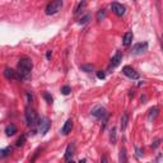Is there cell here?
Wrapping results in <instances>:
<instances>
[{
    "label": "cell",
    "instance_id": "9",
    "mask_svg": "<svg viewBox=\"0 0 163 163\" xmlns=\"http://www.w3.org/2000/svg\"><path fill=\"white\" fill-rule=\"evenodd\" d=\"M122 73H124V75H126L127 78H130V79H139V74H138L136 72H135L134 69H133L131 66H129V65H126V66H124V69H122Z\"/></svg>",
    "mask_w": 163,
    "mask_h": 163
},
{
    "label": "cell",
    "instance_id": "7",
    "mask_svg": "<svg viewBox=\"0 0 163 163\" xmlns=\"http://www.w3.org/2000/svg\"><path fill=\"white\" fill-rule=\"evenodd\" d=\"M4 75H5L7 79H17V80L23 79L19 73L15 72V70H13V69H10V68H5L4 69Z\"/></svg>",
    "mask_w": 163,
    "mask_h": 163
},
{
    "label": "cell",
    "instance_id": "16",
    "mask_svg": "<svg viewBox=\"0 0 163 163\" xmlns=\"http://www.w3.org/2000/svg\"><path fill=\"white\" fill-rule=\"evenodd\" d=\"M119 158H120V163H127V156H126V148L122 146L120 149V154H119Z\"/></svg>",
    "mask_w": 163,
    "mask_h": 163
},
{
    "label": "cell",
    "instance_id": "26",
    "mask_svg": "<svg viewBox=\"0 0 163 163\" xmlns=\"http://www.w3.org/2000/svg\"><path fill=\"white\" fill-rule=\"evenodd\" d=\"M43 98H45V99H46V101H47L48 103H51V102H52V97H51L50 94L47 93V92H45V93H43Z\"/></svg>",
    "mask_w": 163,
    "mask_h": 163
},
{
    "label": "cell",
    "instance_id": "14",
    "mask_svg": "<svg viewBox=\"0 0 163 163\" xmlns=\"http://www.w3.org/2000/svg\"><path fill=\"white\" fill-rule=\"evenodd\" d=\"M15 133H17V126H15L14 124H9L7 127H5V134H7L8 136H12V135H14Z\"/></svg>",
    "mask_w": 163,
    "mask_h": 163
},
{
    "label": "cell",
    "instance_id": "5",
    "mask_svg": "<svg viewBox=\"0 0 163 163\" xmlns=\"http://www.w3.org/2000/svg\"><path fill=\"white\" fill-rule=\"evenodd\" d=\"M50 126H51V122H50V120H48L47 117H42L40 120V122H38V130H40V133L42 135H45L46 133L48 131Z\"/></svg>",
    "mask_w": 163,
    "mask_h": 163
},
{
    "label": "cell",
    "instance_id": "34",
    "mask_svg": "<svg viewBox=\"0 0 163 163\" xmlns=\"http://www.w3.org/2000/svg\"><path fill=\"white\" fill-rule=\"evenodd\" d=\"M79 163H85V159H82V161H80Z\"/></svg>",
    "mask_w": 163,
    "mask_h": 163
},
{
    "label": "cell",
    "instance_id": "33",
    "mask_svg": "<svg viewBox=\"0 0 163 163\" xmlns=\"http://www.w3.org/2000/svg\"><path fill=\"white\" fill-rule=\"evenodd\" d=\"M161 46H162V50H163V36L161 37Z\"/></svg>",
    "mask_w": 163,
    "mask_h": 163
},
{
    "label": "cell",
    "instance_id": "31",
    "mask_svg": "<svg viewBox=\"0 0 163 163\" xmlns=\"http://www.w3.org/2000/svg\"><path fill=\"white\" fill-rule=\"evenodd\" d=\"M159 142H161V140H157V142H154V144H153V148H157V146H158L159 145Z\"/></svg>",
    "mask_w": 163,
    "mask_h": 163
},
{
    "label": "cell",
    "instance_id": "6",
    "mask_svg": "<svg viewBox=\"0 0 163 163\" xmlns=\"http://www.w3.org/2000/svg\"><path fill=\"white\" fill-rule=\"evenodd\" d=\"M146 50H148V43L140 42V43H136V45L133 46L131 52L134 54V55H142V54H144Z\"/></svg>",
    "mask_w": 163,
    "mask_h": 163
},
{
    "label": "cell",
    "instance_id": "4",
    "mask_svg": "<svg viewBox=\"0 0 163 163\" xmlns=\"http://www.w3.org/2000/svg\"><path fill=\"white\" fill-rule=\"evenodd\" d=\"M24 116H26V121H27V125L28 126H32L37 122V115L34 112V110L32 107H27L26 108V112H24Z\"/></svg>",
    "mask_w": 163,
    "mask_h": 163
},
{
    "label": "cell",
    "instance_id": "19",
    "mask_svg": "<svg viewBox=\"0 0 163 163\" xmlns=\"http://www.w3.org/2000/svg\"><path fill=\"white\" fill-rule=\"evenodd\" d=\"M12 150L13 149L10 148V146H7V148L1 149V152H0V157H1V158H5V157H8L10 153H12Z\"/></svg>",
    "mask_w": 163,
    "mask_h": 163
},
{
    "label": "cell",
    "instance_id": "17",
    "mask_svg": "<svg viewBox=\"0 0 163 163\" xmlns=\"http://www.w3.org/2000/svg\"><path fill=\"white\" fill-rule=\"evenodd\" d=\"M116 140H117V136H116V127L112 126L110 131V143L111 144H116Z\"/></svg>",
    "mask_w": 163,
    "mask_h": 163
},
{
    "label": "cell",
    "instance_id": "22",
    "mask_svg": "<svg viewBox=\"0 0 163 163\" xmlns=\"http://www.w3.org/2000/svg\"><path fill=\"white\" fill-rule=\"evenodd\" d=\"M85 7V1H80L79 4L77 5V8H75V10H74V14H78V13L80 12L82 9H83V8Z\"/></svg>",
    "mask_w": 163,
    "mask_h": 163
},
{
    "label": "cell",
    "instance_id": "21",
    "mask_svg": "<svg viewBox=\"0 0 163 163\" xmlns=\"http://www.w3.org/2000/svg\"><path fill=\"white\" fill-rule=\"evenodd\" d=\"M91 19V15L89 14H85L84 17H82L79 21H78V24H80V26H83V24H85V23H88V21Z\"/></svg>",
    "mask_w": 163,
    "mask_h": 163
},
{
    "label": "cell",
    "instance_id": "20",
    "mask_svg": "<svg viewBox=\"0 0 163 163\" xmlns=\"http://www.w3.org/2000/svg\"><path fill=\"white\" fill-rule=\"evenodd\" d=\"M106 18V9H99L98 12H97V21L101 22L102 19H105Z\"/></svg>",
    "mask_w": 163,
    "mask_h": 163
},
{
    "label": "cell",
    "instance_id": "15",
    "mask_svg": "<svg viewBox=\"0 0 163 163\" xmlns=\"http://www.w3.org/2000/svg\"><path fill=\"white\" fill-rule=\"evenodd\" d=\"M127 122H129V113L125 111L124 113H122V116H121V130H125L126 129V126H127Z\"/></svg>",
    "mask_w": 163,
    "mask_h": 163
},
{
    "label": "cell",
    "instance_id": "1",
    "mask_svg": "<svg viewBox=\"0 0 163 163\" xmlns=\"http://www.w3.org/2000/svg\"><path fill=\"white\" fill-rule=\"evenodd\" d=\"M32 68H33V64H32L31 59L23 58L19 60V62H18V73L22 75L23 79H27V78L29 77Z\"/></svg>",
    "mask_w": 163,
    "mask_h": 163
},
{
    "label": "cell",
    "instance_id": "24",
    "mask_svg": "<svg viewBox=\"0 0 163 163\" xmlns=\"http://www.w3.org/2000/svg\"><path fill=\"white\" fill-rule=\"evenodd\" d=\"M70 92H72V88H70L69 85H64V87L61 88V93L64 94V96H68Z\"/></svg>",
    "mask_w": 163,
    "mask_h": 163
},
{
    "label": "cell",
    "instance_id": "27",
    "mask_svg": "<svg viewBox=\"0 0 163 163\" xmlns=\"http://www.w3.org/2000/svg\"><path fill=\"white\" fill-rule=\"evenodd\" d=\"M105 77H106L105 72H102V70L97 72V78H98V79H105Z\"/></svg>",
    "mask_w": 163,
    "mask_h": 163
},
{
    "label": "cell",
    "instance_id": "18",
    "mask_svg": "<svg viewBox=\"0 0 163 163\" xmlns=\"http://www.w3.org/2000/svg\"><path fill=\"white\" fill-rule=\"evenodd\" d=\"M158 107H153V108H150V111H149V116H148V120L149 121H152V120H154L156 119V116L158 115Z\"/></svg>",
    "mask_w": 163,
    "mask_h": 163
},
{
    "label": "cell",
    "instance_id": "35",
    "mask_svg": "<svg viewBox=\"0 0 163 163\" xmlns=\"http://www.w3.org/2000/svg\"><path fill=\"white\" fill-rule=\"evenodd\" d=\"M68 163H75L74 161H69V162H68Z\"/></svg>",
    "mask_w": 163,
    "mask_h": 163
},
{
    "label": "cell",
    "instance_id": "10",
    "mask_svg": "<svg viewBox=\"0 0 163 163\" xmlns=\"http://www.w3.org/2000/svg\"><path fill=\"white\" fill-rule=\"evenodd\" d=\"M121 61H122V54L119 51V52H116V55L111 59V62H110V65H108V69H115L116 66L120 65Z\"/></svg>",
    "mask_w": 163,
    "mask_h": 163
},
{
    "label": "cell",
    "instance_id": "23",
    "mask_svg": "<svg viewBox=\"0 0 163 163\" xmlns=\"http://www.w3.org/2000/svg\"><path fill=\"white\" fill-rule=\"evenodd\" d=\"M80 69L83 70V72H85V73H92L93 72V66H92V65H82Z\"/></svg>",
    "mask_w": 163,
    "mask_h": 163
},
{
    "label": "cell",
    "instance_id": "2",
    "mask_svg": "<svg viewBox=\"0 0 163 163\" xmlns=\"http://www.w3.org/2000/svg\"><path fill=\"white\" fill-rule=\"evenodd\" d=\"M62 5H64V3H62L61 0H55V1H51V3H48L47 7H46L45 13L47 15H54V14H56L59 10H61Z\"/></svg>",
    "mask_w": 163,
    "mask_h": 163
},
{
    "label": "cell",
    "instance_id": "25",
    "mask_svg": "<svg viewBox=\"0 0 163 163\" xmlns=\"http://www.w3.org/2000/svg\"><path fill=\"white\" fill-rule=\"evenodd\" d=\"M24 142H26V135H22V136L19 138V139L17 140V146H21V145H23L24 144Z\"/></svg>",
    "mask_w": 163,
    "mask_h": 163
},
{
    "label": "cell",
    "instance_id": "32",
    "mask_svg": "<svg viewBox=\"0 0 163 163\" xmlns=\"http://www.w3.org/2000/svg\"><path fill=\"white\" fill-rule=\"evenodd\" d=\"M136 150H138V156H139V157H140V156H142V150H140V149H139V148H136Z\"/></svg>",
    "mask_w": 163,
    "mask_h": 163
},
{
    "label": "cell",
    "instance_id": "28",
    "mask_svg": "<svg viewBox=\"0 0 163 163\" xmlns=\"http://www.w3.org/2000/svg\"><path fill=\"white\" fill-rule=\"evenodd\" d=\"M26 96H27V101H28V103H32V102H33V96H32L29 92H27Z\"/></svg>",
    "mask_w": 163,
    "mask_h": 163
},
{
    "label": "cell",
    "instance_id": "29",
    "mask_svg": "<svg viewBox=\"0 0 163 163\" xmlns=\"http://www.w3.org/2000/svg\"><path fill=\"white\" fill-rule=\"evenodd\" d=\"M101 163H108V161H107V157L103 154V156L101 157Z\"/></svg>",
    "mask_w": 163,
    "mask_h": 163
},
{
    "label": "cell",
    "instance_id": "11",
    "mask_svg": "<svg viewBox=\"0 0 163 163\" xmlns=\"http://www.w3.org/2000/svg\"><path fill=\"white\" fill-rule=\"evenodd\" d=\"M72 129H73V120L72 119H68L66 122L64 124V126L61 127V134L68 135L69 133H72Z\"/></svg>",
    "mask_w": 163,
    "mask_h": 163
},
{
    "label": "cell",
    "instance_id": "12",
    "mask_svg": "<svg viewBox=\"0 0 163 163\" xmlns=\"http://www.w3.org/2000/svg\"><path fill=\"white\" fill-rule=\"evenodd\" d=\"M74 152H75V144L70 143L69 145H68L66 150H65V159H66V161H70L72 157L74 156Z\"/></svg>",
    "mask_w": 163,
    "mask_h": 163
},
{
    "label": "cell",
    "instance_id": "8",
    "mask_svg": "<svg viewBox=\"0 0 163 163\" xmlns=\"http://www.w3.org/2000/svg\"><path fill=\"white\" fill-rule=\"evenodd\" d=\"M111 9H112V12L115 13L116 15H119V17H122V15L125 14V12H126V8L122 4H120V3H112V4H111Z\"/></svg>",
    "mask_w": 163,
    "mask_h": 163
},
{
    "label": "cell",
    "instance_id": "3",
    "mask_svg": "<svg viewBox=\"0 0 163 163\" xmlns=\"http://www.w3.org/2000/svg\"><path fill=\"white\" fill-rule=\"evenodd\" d=\"M91 115L93 116V117H96L97 120H105V119L108 117V112L106 111L105 107H102V106L94 107L93 110L91 111Z\"/></svg>",
    "mask_w": 163,
    "mask_h": 163
},
{
    "label": "cell",
    "instance_id": "30",
    "mask_svg": "<svg viewBox=\"0 0 163 163\" xmlns=\"http://www.w3.org/2000/svg\"><path fill=\"white\" fill-rule=\"evenodd\" d=\"M51 55H52V52H51V50H48L47 52H46V59H47V60H50V59H51Z\"/></svg>",
    "mask_w": 163,
    "mask_h": 163
},
{
    "label": "cell",
    "instance_id": "13",
    "mask_svg": "<svg viewBox=\"0 0 163 163\" xmlns=\"http://www.w3.org/2000/svg\"><path fill=\"white\" fill-rule=\"evenodd\" d=\"M133 38H134V34H133V32H126V33L124 34V37H122V45L124 46H130L133 42Z\"/></svg>",
    "mask_w": 163,
    "mask_h": 163
}]
</instances>
